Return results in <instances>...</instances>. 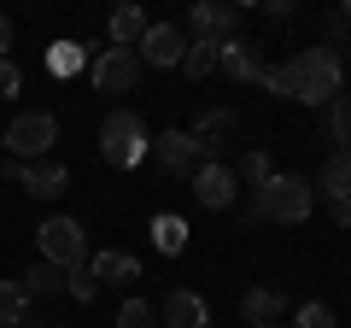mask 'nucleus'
I'll list each match as a JSON object with an SVG mask.
<instances>
[{
    "label": "nucleus",
    "instance_id": "obj_31",
    "mask_svg": "<svg viewBox=\"0 0 351 328\" xmlns=\"http://www.w3.org/2000/svg\"><path fill=\"white\" fill-rule=\"evenodd\" d=\"M263 12L281 24V18H299V6H293V0H263Z\"/></svg>",
    "mask_w": 351,
    "mask_h": 328
},
{
    "label": "nucleus",
    "instance_id": "obj_8",
    "mask_svg": "<svg viewBox=\"0 0 351 328\" xmlns=\"http://www.w3.org/2000/svg\"><path fill=\"white\" fill-rule=\"evenodd\" d=\"M6 182H18V188L36 194V200H59V194L71 188V170H64L59 159H29V164L6 159Z\"/></svg>",
    "mask_w": 351,
    "mask_h": 328
},
{
    "label": "nucleus",
    "instance_id": "obj_16",
    "mask_svg": "<svg viewBox=\"0 0 351 328\" xmlns=\"http://www.w3.org/2000/svg\"><path fill=\"white\" fill-rule=\"evenodd\" d=\"M240 316L246 323H281L287 316V293L281 288H246L240 293Z\"/></svg>",
    "mask_w": 351,
    "mask_h": 328
},
{
    "label": "nucleus",
    "instance_id": "obj_7",
    "mask_svg": "<svg viewBox=\"0 0 351 328\" xmlns=\"http://www.w3.org/2000/svg\"><path fill=\"white\" fill-rule=\"evenodd\" d=\"M141 71L147 65L135 59V47H94V59H88V82L100 94H129L141 82Z\"/></svg>",
    "mask_w": 351,
    "mask_h": 328
},
{
    "label": "nucleus",
    "instance_id": "obj_27",
    "mask_svg": "<svg viewBox=\"0 0 351 328\" xmlns=\"http://www.w3.org/2000/svg\"><path fill=\"white\" fill-rule=\"evenodd\" d=\"M152 323H158L152 299H123L117 305V328H152Z\"/></svg>",
    "mask_w": 351,
    "mask_h": 328
},
{
    "label": "nucleus",
    "instance_id": "obj_26",
    "mask_svg": "<svg viewBox=\"0 0 351 328\" xmlns=\"http://www.w3.org/2000/svg\"><path fill=\"white\" fill-rule=\"evenodd\" d=\"M293 328H339V316H334V305H322V299H304L299 311H293Z\"/></svg>",
    "mask_w": 351,
    "mask_h": 328
},
{
    "label": "nucleus",
    "instance_id": "obj_14",
    "mask_svg": "<svg viewBox=\"0 0 351 328\" xmlns=\"http://www.w3.org/2000/svg\"><path fill=\"white\" fill-rule=\"evenodd\" d=\"M258 71H263V59H258L252 41H240V36L217 41V76H228V82H258Z\"/></svg>",
    "mask_w": 351,
    "mask_h": 328
},
{
    "label": "nucleus",
    "instance_id": "obj_9",
    "mask_svg": "<svg viewBox=\"0 0 351 328\" xmlns=\"http://www.w3.org/2000/svg\"><path fill=\"white\" fill-rule=\"evenodd\" d=\"M182 53H188V30H176V24H147V36L135 41V59L152 65V71H176Z\"/></svg>",
    "mask_w": 351,
    "mask_h": 328
},
{
    "label": "nucleus",
    "instance_id": "obj_3",
    "mask_svg": "<svg viewBox=\"0 0 351 328\" xmlns=\"http://www.w3.org/2000/svg\"><path fill=\"white\" fill-rule=\"evenodd\" d=\"M147 152H152V135H147V124H141V112H129V106L106 112V124H100V159L112 164V170H135V164H147Z\"/></svg>",
    "mask_w": 351,
    "mask_h": 328
},
{
    "label": "nucleus",
    "instance_id": "obj_17",
    "mask_svg": "<svg viewBox=\"0 0 351 328\" xmlns=\"http://www.w3.org/2000/svg\"><path fill=\"white\" fill-rule=\"evenodd\" d=\"M147 24L152 18L141 12V6H117V12L106 18V47H135V41L147 36Z\"/></svg>",
    "mask_w": 351,
    "mask_h": 328
},
{
    "label": "nucleus",
    "instance_id": "obj_22",
    "mask_svg": "<svg viewBox=\"0 0 351 328\" xmlns=\"http://www.w3.org/2000/svg\"><path fill=\"white\" fill-rule=\"evenodd\" d=\"M269 176H276V159H269L263 147H252L246 159H240V170H234V182H240V188H252V194H258Z\"/></svg>",
    "mask_w": 351,
    "mask_h": 328
},
{
    "label": "nucleus",
    "instance_id": "obj_25",
    "mask_svg": "<svg viewBox=\"0 0 351 328\" xmlns=\"http://www.w3.org/2000/svg\"><path fill=\"white\" fill-rule=\"evenodd\" d=\"M328 141H334V152H351V94L328 106Z\"/></svg>",
    "mask_w": 351,
    "mask_h": 328
},
{
    "label": "nucleus",
    "instance_id": "obj_33",
    "mask_svg": "<svg viewBox=\"0 0 351 328\" xmlns=\"http://www.w3.org/2000/svg\"><path fill=\"white\" fill-rule=\"evenodd\" d=\"M24 328H71V323H24Z\"/></svg>",
    "mask_w": 351,
    "mask_h": 328
},
{
    "label": "nucleus",
    "instance_id": "obj_18",
    "mask_svg": "<svg viewBox=\"0 0 351 328\" xmlns=\"http://www.w3.org/2000/svg\"><path fill=\"white\" fill-rule=\"evenodd\" d=\"M322 200H351V152H328V164L316 170V182H311Z\"/></svg>",
    "mask_w": 351,
    "mask_h": 328
},
{
    "label": "nucleus",
    "instance_id": "obj_34",
    "mask_svg": "<svg viewBox=\"0 0 351 328\" xmlns=\"http://www.w3.org/2000/svg\"><path fill=\"white\" fill-rule=\"evenodd\" d=\"M346 47H351V6H346Z\"/></svg>",
    "mask_w": 351,
    "mask_h": 328
},
{
    "label": "nucleus",
    "instance_id": "obj_24",
    "mask_svg": "<svg viewBox=\"0 0 351 328\" xmlns=\"http://www.w3.org/2000/svg\"><path fill=\"white\" fill-rule=\"evenodd\" d=\"M18 288H24L29 299H53V293L64 288V270H53V264H36V270H24V276H18Z\"/></svg>",
    "mask_w": 351,
    "mask_h": 328
},
{
    "label": "nucleus",
    "instance_id": "obj_19",
    "mask_svg": "<svg viewBox=\"0 0 351 328\" xmlns=\"http://www.w3.org/2000/svg\"><path fill=\"white\" fill-rule=\"evenodd\" d=\"M88 59H94V47H82V41H53V47H47V71H53V76L88 71Z\"/></svg>",
    "mask_w": 351,
    "mask_h": 328
},
{
    "label": "nucleus",
    "instance_id": "obj_29",
    "mask_svg": "<svg viewBox=\"0 0 351 328\" xmlns=\"http://www.w3.org/2000/svg\"><path fill=\"white\" fill-rule=\"evenodd\" d=\"M18 89H24V76H18V65H12V59H0V100H12Z\"/></svg>",
    "mask_w": 351,
    "mask_h": 328
},
{
    "label": "nucleus",
    "instance_id": "obj_35",
    "mask_svg": "<svg viewBox=\"0 0 351 328\" xmlns=\"http://www.w3.org/2000/svg\"><path fill=\"white\" fill-rule=\"evenodd\" d=\"M252 328H281V323H252Z\"/></svg>",
    "mask_w": 351,
    "mask_h": 328
},
{
    "label": "nucleus",
    "instance_id": "obj_1",
    "mask_svg": "<svg viewBox=\"0 0 351 328\" xmlns=\"http://www.w3.org/2000/svg\"><path fill=\"white\" fill-rule=\"evenodd\" d=\"M258 82L281 100H299V106H334L346 94V65H339L334 41H316V47L287 53L281 65H263Z\"/></svg>",
    "mask_w": 351,
    "mask_h": 328
},
{
    "label": "nucleus",
    "instance_id": "obj_2",
    "mask_svg": "<svg viewBox=\"0 0 351 328\" xmlns=\"http://www.w3.org/2000/svg\"><path fill=\"white\" fill-rule=\"evenodd\" d=\"M316 211V188L304 176H269L258 194H252V223H304Z\"/></svg>",
    "mask_w": 351,
    "mask_h": 328
},
{
    "label": "nucleus",
    "instance_id": "obj_15",
    "mask_svg": "<svg viewBox=\"0 0 351 328\" xmlns=\"http://www.w3.org/2000/svg\"><path fill=\"white\" fill-rule=\"evenodd\" d=\"M88 276L100 281V288H129V281L141 276V258H135V253H117V246H106V253H88Z\"/></svg>",
    "mask_w": 351,
    "mask_h": 328
},
{
    "label": "nucleus",
    "instance_id": "obj_21",
    "mask_svg": "<svg viewBox=\"0 0 351 328\" xmlns=\"http://www.w3.org/2000/svg\"><path fill=\"white\" fill-rule=\"evenodd\" d=\"M152 246H158L164 258H176L182 246H188V223L170 217V211H158V217H152Z\"/></svg>",
    "mask_w": 351,
    "mask_h": 328
},
{
    "label": "nucleus",
    "instance_id": "obj_10",
    "mask_svg": "<svg viewBox=\"0 0 351 328\" xmlns=\"http://www.w3.org/2000/svg\"><path fill=\"white\" fill-rule=\"evenodd\" d=\"M147 159L158 164L164 176H182V182H188L193 170L205 164V159H199V147L188 141V129H164V135H152V152H147Z\"/></svg>",
    "mask_w": 351,
    "mask_h": 328
},
{
    "label": "nucleus",
    "instance_id": "obj_30",
    "mask_svg": "<svg viewBox=\"0 0 351 328\" xmlns=\"http://www.w3.org/2000/svg\"><path fill=\"white\" fill-rule=\"evenodd\" d=\"M328 217H334V229H351V200H328Z\"/></svg>",
    "mask_w": 351,
    "mask_h": 328
},
{
    "label": "nucleus",
    "instance_id": "obj_23",
    "mask_svg": "<svg viewBox=\"0 0 351 328\" xmlns=\"http://www.w3.org/2000/svg\"><path fill=\"white\" fill-rule=\"evenodd\" d=\"M176 71H188L193 82H199V76H217V41H193V36H188V53H182Z\"/></svg>",
    "mask_w": 351,
    "mask_h": 328
},
{
    "label": "nucleus",
    "instance_id": "obj_5",
    "mask_svg": "<svg viewBox=\"0 0 351 328\" xmlns=\"http://www.w3.org/2000/svg\"><path fill=\"white\" fill-rule=\"evenodd\" d=\"M0 147L12 152L18 164H29V159H53V147H59V117H53V112H18L12 129L0 135Z\"/></svg>",
    "mask_w": 351,
    "mask_h": 328
},
{
    "label": "nucleus",
    "instance_id": "obj_11",
    "mask_svg": "<svg viewBox=\"0 0 351 328\" xmlns=\"http://www.w3.org/2000/svg\"><path fill=\"white\" fill-rule=\"evenodd\" d=\"M188 194L205 205V211H228V205H234V194H240V182H234V170H228V164H199V170L188 176Z\"/></svg>",
    "mask_w": 351,
    "mask_h": 328
},
{
    "label": "nucleus",
    "instance_id": "obj_6",
    "mask_svg": "<svg viewBox=\"0 0 351 328\" xmlns=\"http://www.w3.org/2000/svg\"><path fill=\"white\" fill-rule=\"evenodd\" d=\"M188 141L199 147L205 164H223V152H234V141H240V112L234 106H205L188 124Z\"/></svg>",
    "mask_w": 351,
    "mask_h": 328
},
{
    "label": "nucleus",
    "instance_id": "obj_28",
    "mask_svg": "<svg viewBox=\"0 0 351 328\" xmlns=\"http://www.w3.org/2000/svg\"><path fill=\"white\" fill-rule=\"evenodd\" d=\"M64 293H71L76 305H94V299H100V281L88 276V270H76V276H64Z\"/></svg>",
    "mask_w": 351,
    "mask_h": 328
},
{
    "label": "nucleus",
    "instance_id": "obj_20",
    "mask_svg": "<svg viewBox=\"0 0 351 328\" xmlns=\"http://www.w3.org/2000/svg\"><path fill=\"white\" fill-rule=\"evenodd\" d=\"M29 311H36V299H29L18 281H0V328H24Z\"/></svg>",
    "mask_w": 351,
    "mask_h": 328
},
{
    "label": "nucleus",
    "instance_id": "obj_13",
    "mask_svg": "<svg viewBox=\"0 0 351 328\" xmlns=\"http://www.w3.org/2000/svg\"><path fill=\"white\" fill-rule=\"evenodd\" d=\"M158 323L164 328H211V305H205L193 288H170L164 305H158Z\"/></svg>",
    "mask_w": 351,
    "mask_h": 328
},
{
    "label": "nucleus",
    "instance_id": "obj_12",
    "mask_svg": "<svg viewBox=\"0 0 351 328\" xmlns=\"http://www.w3.org/2000/svg\"><path fill=\"white\" fill-rule=\"evenodd\" d=\"M188 30L193 41H228L240 30V6H223V0H193L188 6Z\"/></svg>",
    "mask_w": 351,
    "mask_h": 328
},
{
    "label": "nucleus",
    "instance_id": "obj_4",
    "mask_svg": "<svg viewBox=\"0 0 351 328\" xmlns=\"http://www.w3.org/2000/svg\"><path fill=\"white\" fill-rule=\"evenodd\" d=\"M41 240V264L64 270V276H76V270H88V235L76 217H47V223L36 229Z\"/></svg>",
    "mask_w": 351,
    "mask_h": 328
},
{
    "label": "nucleus",
    "instance_id": "obj_32",
    "mask_svg": "<svg viewBox=\"0 0 351 328\" xmlns=\"http://www.w3.org/2000/svg\"><path fill=\"white\" fill-rule=\"evenodd\" d=\"M6 53H12V18L0 12V59H6Z\"/></svg>",
    "mask_w": 351,
    "mask_h": 328
}]
</instances>
